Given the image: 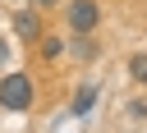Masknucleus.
<instances>
[{
	"label": "nucleus",
	"instance_id": "nucleus-5",
	"mask_svg": "<svg viewBox=\"0 0 147 133\" xmlns=\"http://www.w3.org/2000/svg\"><path fill=\"white\" fill-rule=\"evenodd\" d=\"M129 73H133L138 83H147V55H133V60H129Z\"/></svg>",
	"mask_w": 147,
	"mask_h": 133
},
{
	"label": "nucleus",
	"instance_id": "nucleus-1",
	"mask_svg": "<svg viewBox=\"0 0 147 133\" xmlns=\"http://www.w3.org/2000/svg\"><path fill=\"white\" fill-rule=\"evenodd\" d=\"M0 105L14 110V115L32 110V78L28 73H5L0 78Z\"/></svg>",
	"mask_w": 147,
	"mask_h": 133
},
{
	"label": "nucleus",
	"instance_id": "nucleus-9",
	"mask_svg": "<svg viewBox=\"0 0 147 133\" xmlns=\"http://www.w3.org/2000/svg\"><path fill=\"white\" fill-rule=\"evenodd\" d=\"M37 5H41V9H51V5H55V0H37Z\"/></svg>",
	"mask_w": 147,
	"mask_h": 133
},
{
	"label": "nucleus",
	"instance_id": "nucleus-3",
	"mask_svg": "<svg viewBox=\"0 0 147 133\" xmlns=\"http://www.w3.org/2000/svg\"><path fill=\"white\" fill-rule=\"evenodd\" d=\"M92 101H96V87H92V83H87V87H83V92H78V96H74V105H69V115H74V119H83V115H87V110H92Z\"/></svg>",
	"mask_w": 147,
	"mask_h": 133
},
{
	"label": "nucleus",
	"instance_id": "nucleus-8",
	"mask_svg": "<svg viewBox=\"0 0 147 133\" xmlns=\"http://www.w3.org/2000/svg\"><path fill=\"white\" fill-rule=\"evenodd\" d=\"M5 64H9V41L0 37V69H5Z\"/></svg>",
	"mask_w": 147,
	"mask_h": 133
},
{
	"label": "nucleus",
	"instance_id": "nucleus-2",
	"mask_svg": "<svg viewBox=\"0 0 147 133\" xmlns=\"http://www.w3.org/2000/svg\"><path fill=\"white\" fill-rule=\"evenodd\" d=\"M64 23H69V32L83 37V32H92V28L101 23V9H96L92 0H74V5L64 9Z\"/></svg>",
	"mask_w": 147,
	"mask_h": 133
},
{
	"label": "nucleus",
	"instance_id": "nucleus-4",
	"mask_svg": "<svg viewBox=\"0 0 147 133\" xmlns=\"http://www.w3.org/2000/svg\"><path fill=\"white\" fill-rule=\"evenodd\" d=\"M14 28H18V32H23L28 41H32V37H37V14H32V9H23V14L14 18Z\"/></svg>",
	"mask_w": 147,
	"mask_h": 133
},
{
	"label": "nucleus",
	"instance_id": "nucleus-6",
	"mask_svg": "<svg viewBox=\"0 0 147 133\" xmlns=\"http://www.w3.org/2000/svg\"><path fill=\"white\" fill-rule=\"evenodd\" d=\"M60 50H64V46H60V37H46V41H41V55H46V60H55Z\"/></svg>",
	"mask_w": 147,
	"mask_h": 133
},
{
	"label": "nucleus",
	"instance_id": "nucleus-7",
	"mask_svg": "<svg viewBox=\"0 0 147 133\" xmlns=\"http://www.w3.org/2000/svg\"><path fill=\"white\" fill-rule=\"evenodd\" d=\"M129 115L133 119H147V101H129Z\"/></svg>",
	"mask_w": 147,
	"mask_h": 133
}]
</instances>
